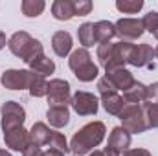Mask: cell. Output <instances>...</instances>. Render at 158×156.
Here are the masks:
<instances>
[{"instance_id":"obj_1","label":"cell","mask_w":158,"mask_h":156,"mask_svg":"<svg viewBox=\"0 0 158 156\" xmlns=\"http://www.w3.org/2000/svg\"><path fill=\"white\" fill-rule=\"evenodd\" d=\"M107 127L101 121H90L85 127H81L77 132L72 136L70 151L76 156H85L90 151H96V147L105 140Z\"/></svg>"},{"instance_id":"obj_2","label":"cell","mask_w":158,"mask_h":156,"mask_svg":"<svg viewBox=\"0 0 158 156\" xmlns=\"http://www.w3.org/2000/svg\"><path fill=\"white\" fill-rule=\"evenodd\" d=\"M7 48H9V51H11L15 57L22 59L26 64H30L33 59H37L39 55L44 53L40 40L33 39V37H31L30 33H26V31H17V33H13L11 39L7 40Z\"/></svg>"},{"instance_id":"obj_3","label":"cell","mask_w":158,"mask_h":156,"mask_svg":"<svg viewBox=\"0 0 158 156\" xmlns=\"http://www.w3.org/2000/svg\"><path fill=\"white\" fill-rule=\"evenodd\" d=\"M68 66L76 74V77L79 81H83V83L94 81V79L98 77V74H99V68L92 63V57H90L88 50H85V48H77L76 51L70 53Z\"/></svg>"},{"instance_id":"obj_4","label":"cell","mask_w":158,"mask_h":156,"mask_svg":"<svg viewBox=\"0 0 158 156\" xmlns=\"http://www.w3.org/2000/svg\"><path fill=\"white\" fill-rule=\"evenodd\" d=\"M121 119V127L129 132V134H142L145 132L149 127H147V119L143 114V107L142 105H132V103H127L119 114Z\"/></svg>"},{"instance_id":"obj_5","label":"cell","mask_w":158,"mask_h":156,"mask_svg":"<svg viewBox=\"0 0 158 156\" xmlns=\"http://www.w3.org/2000/svg\"><path fill=\"white\" fill-rule=\"evenodd\" d=\"M0 112H2V130L4 132L19 129V127H24L26 110H24V107L20 103H17V101H6L0 107Z\"/></svg>"},{"instance_id":"obj_6","label":"cell","mask_w":158,"mask_h":156,"mask_svg":"<svg viewBox=\"0 0 158 156\" xmlns=\"http://www.w3.org/2000/svg\"><path fill=\"white\" fill-rule=\"evenodd\" d=\"M70 105H72V109L77 112L79 116H96V112L99 109V99L94 94H90V92L79 90V92H76L72 96Z\"/></svg>"},{"instance_id":"obj_7","label":"cell","mask_w":158,"mask_h":156,"mask_svg":"<svg viewBox=\"0 0 158 156\" xmlns=\"http://www.w3.org/2000/svg\"><path fill=\"white\" fill-rule=\"evenodd\" d=\"M48 105L50 107H59V105H68L72 96H70V84L64 79H52L48 83Z\"/></svg>"},{"instance_id":"obj_8","label":"cell","mask_w":158,"mask_h":156,"mask_svg":"<svg viewBox=\"0 0 158 156\" xmlns=\"http://www.w3.org/2000/svg\"><path fill=\"white\" fill-rule=\"evenodd\" d=\"M31 79H33L31 70H6L0 81L7 90H24V88H30Z\"/></svg>"},{"instance_id":"obj_9","label":"cell","mask_w":158,"mask_h":156,"mask_svg":"<svg viewBox=\"0 0 158 156\" xmlns=\"http://www.w3.org/2000/svg\"><path fill=\"white\" fill-rule=\"evenodd\" d=\"M114 28H116V35L121 37V40L125 42L140 39L143 33V26L140 18H119L114 24Z\"/></svg>"},{"instance_id":"obj_10","label":"cell","mask_w":158,"mask_h":156,"mask_svg":"<svg viewBox=\"0 0 158 156\" xmlns=\"http://www.w3.org/2000/svg\"><path fill=\"white\" fill-rule=\"evenodd\" d=\"M155 50L149 44H134L131 57H129V64L138 66V68H155Z\"/></svg>"},{"instance_id":"obj_11","label":"cell","mask_w":158,"mask_h":156,"mask_svg":"<svg viewBox=\"0 0 158 156\" xmlns=\"http://www.w3.org/2000/svg\"><path fill=\"white\" fill-rule=\"evenodd\" d=\"M4 142L11 151H24L30 145V130H26L24 127L7 130L4 132Z\"/></svg>"},{"instance_id":"obj_12","label":"cell","mask_w":158,"mask_h":156,"mask_svg":"<svg viewBox=\"0 0 158 156\" xmlns=\"http://www.w3.org/2000/svg\"><path fill=\"white\" fill-rule=\"evenodd\" d=\"M105 77L112 83V86H114L116 90H121V92L129 90V88L136 83L134 76H132L129 70H125V68H116V70L105 72Z\"/></svg>"},{"instance_id":"obj_13","label":"cell","mask_w":158,"mask_h":156,"mask_svg":"<svg viewBox=\"0 0 158 156\" xmlns=\"http://www.w3.org/2000/svg\"><path fill=\"white\" fill-rule=\"evenodd\" d=\"M129 145H131V134L123 127H114L112 132H110V136H109L107 147H110L118 154H123L125 151H129Z\"/></svg>"},{"instance_id":"obj_14","label":"cell","mask_w":158,"mask_h":156,"mask_svg":"<svg viewBox=\"0 0 158 156\" xmlns=\"http://www.w3.org/2000/svg\"><path fill=\"white\" fill-rule=\"evenodd\" d=\"M46 119H48V123H50L52 127H55V129H61V127L68 125V121H70V110H68V105L48 107Z\"/></svg>"},{"instance_id":"obj_15","label":"cell","mask_w":158,"mask_h":156,"mask_svg":"<svg viewBox=\"0 0 158 156\" xmlns=\"http://www.w3.org/2000/svg\"><path fill=\"white\" fill-rule=\"evenodd\" d=\"M101 105H103V109H105L107 114H110V116H119L121 110H123V107H125L127 103H125L123 96H119L118 92H110V94H103V96H101Z\"/></svg>"},{"instance_id":"obj_16","label":"cell","mask_w":158,"mask_h":156,"mask_svg":"<svg viewBox=\"0 0 158 156\" xmlns=\"http://www.w3.org/2000/svg\"><path fill=\"white\" fill-rule=\"evenodd\" d=\"M52 48H53L55 55L66 57L72 50V35L68 31H55L52 37Z\"/></svg>"},{"instance_id":"obj_17","label":"cell","mask_w":158,"mask_h":156,"mask_svg":"<svg viewBox=\"0 0 158 156\" xmlns=\"http://www.w3.org/2000/svg\"><path fill=\"white\" fill-rule=\"evenodd\" d=\"M94 35H96V42L98 44L112 42V39L116 37V28L109 20H99V22L94 24Z\"/></svg>"},{"instance_id":"obj_18","label":"cell","mask_w":158,"mask_h":156,"mask_svg":"<svg viewBox=\"0 0 158 156\" xmlns=\"http://www.w3.org/2000/svg\"><path fill=\"white\" fill-rule=\"evenodd\" d=\"M50 136H52V129L42 121L33 123V127L30 129V143H33V145H39V147L48 145Z\"/></svg>"},{"instance_id":"obj_19","label":"cell","mask_w":158,"mask_h":156,"mask_svg":"<svg viewBox=\"0 0 158 156\" xmlns=\"http://www.w3.org/2000/svg\"><path fill=\"white\" fill-rule=\"evenodd\" d=\"M28 66H30L31 72H35V74H39V76H44V77L55 72V63H53L50 57H46L44 53L39 55L37 59H33Z\"/></svg>"},{"instance_id":"obj_20","label":"cell","mask_w":158,"mask_h":156,"mask_svg":"<svg viewBox=\"0 0 158 156\" xmlns=\"http://www.w3.org/2000/svg\"><path fill=\"white\" fill-rule=\"evenodd\" d=\"M52 15L57 20H70L72 17H76L72 0H55L52 4Z\"/></svg>"},{"instance_id":"obj_21","label":"cell","mask_w":158,"mask_h":156,"mask_svg":"<svg viewBox=\"0 0 158 156\" xmlns=\"http://www.w3.org/2000/svg\"><path fill=\"white\" fill-rule=\"evenodd\" d=\"M123 99L125 103H132V105H142V101H145V84L136 81L129 90L123 92Z\"/></svg>"},{"instance_id":"obj_22","label":"cell","mask_w":158,"mask_h":156,"mask_svg":"<svg viewBox=\"0 0 158 156\" xmlns=\"http://www.w3.org/2000/svg\"><path fill=\"white\" fill-rule=\"evenodd\" d=\"M77 39L83 44L85 50L90 48V46H94V44H98L96 42V35H94V22H85V24L79 26L77 28Z\"/></svg>"},{"instance_id":"obj_23","label":"cell","mask_w":158,"mask_h":156,"mask_svg":"<svg viewBox=\"0 0 158 156\" xmlns=\"http://www.w3.org/2000/svg\"><path fill=\"white\" fill-rule=\"evenodd\" d=\"M28 90H30V94H31L33 97H44V96L48 94V81H46V77L33 72V79H31Z\"/></svg>"},{"instance_id":"obj_24","label":"cell","mask_w":158,"mask_h":156,"mask_svg":"<svg viewBox=\"0 0 158 156\" xmlns=\"http://www.w3.org/2000/svg\"><path fill=\"white\" fill-rule=\"evenodd\" d=\"M48 145H50V149L61 151V153H64V154L70 151V145H68L64 134H61V132H57V130H52V136H50V140H48Z\"/></svg>"},{"instance_id":"obj_25","label":"cell","mask_w":158,"mask_h":156,"mask_svg":"<svg viewBox=\"0 0 158 156\" xmlns=\"http://www.w3.org/2000/svg\"><path fill=\"white\" fill-rule=\"evenodd\" d=\"M44 7H46V4L42 2V0H24L22 2V13L26 15V17H39L40 13L44 11Z\"/></svg>"},{"instance_id":"obj_26","label":"cell","mask_w":158,"mask_h":156,"mask_svg":"<svg viewBox=\"0 0 158 156\" xmlns=\"http://www.w3.org/2000/svg\"><path fill=\"white\" fill-rule=\"evenodd\" d=\"M143 7V0H118L116 2V9L127 15H134Z\"/></svg>"},{"instance_id":"obj_27","label":"cell","mask_w":158,"mask_h":156,"mask_svg":"<svg viewBox=\"0 0 158 156\" xmlns=\"http://www.w3.org/2000/svg\"><path fill=\"white\" fill-rule=\"evenodd\" d=\"M143 107V114H145V119H147V127L149 129H158V103L153 105V103H142Z\"/></svg>"},{"instance_id":"obj_28","label":"cell","mask_w":158,"mask_h":156,"mask_svg":"<svg viewBox=\"0 0 158 156\" xmlns=\"http://www.w3.org/2000/svg\"><path fill=\"white\" fill-rule=\"evenodd\" d=\"M112 51H114V42H105V44H99L98 46V59H99V64L103 68L112 59Z\"/></svg>"},{"instance_id":"obj_29","label":"cell","mask_w":158,"mask_h":156,"mask_svg":"<svg viewBox=\"0 0 158 156\" xmlns=\"http://www.w3.org/2000/svg\"><path fill=\"white\" fill-rule=\"evenodd\" d=\"M74 6V15L76 17H85L92 11V2L90 0H72Z\"/></svg>"},{"instance_id":"obj_30","label":"cell","mask_w":158,"mask_h":156,"mask_svg":"<svg viewBox=\"0 0 158 156\" xmlns=\"http://www.w3.org/2000/svg\"><path fill=\"white\" fill-rule=\"evenodd\" d=\"M156 24H158V13H156V11H149L147 15H143V18H142L143 31L147 30L149 33H153V30L156 28Z\"/></svg>"},{"instance_id":"obj_31","label":"cell","mask_w":158,"mask_h":156,"mask_svg":"<svg viewBox=\"0 0 158 156\" xmlns=\"http://www.w3.org/2000/svg\"><path fill=\"white\" fill-rule=\"evenodd\" d=\"M145 101L153 103V105L158 103V83H153V84L145 86Z\"/></svg>"},{"instance_id":"obj_32","label":"cell","mask_w":158,"mask_h":156,"mask_svg":"<svg viewBox=\"0 0 158 156\" xmlns=\"http://www.w3.org/2000/svg\"><path fill=\"white\" fill-rule=\"evenodd\" d=\"M98 90H99L101 96H103V94H110V92H118V90L112 86V83H110L107 77H101L99 81H98Z\"/></svg>"},{"instance_id":"obj_33","label":"cell","mask_w":158,"mask_h":156,"mask_svg":"<svg viewBox=\"0 0 158 156\" xmlns=\"http://www.w3.org/2000/svg\"><path fill=\"white\" fill-rule=\"evenodd\" d=\"M22 156H42V151H40L39 145H33V143H30L24 151H22Z\"/></svg>"},{"instance_id":"obj_34","label":"cell","mask_w":158,"mask_h":156,"mask_svg":"<svg viewBox=\"0 0 158 156\" xmlns=\"http://www.w3.org/2000/svg\"><path fill=\"white\" fill-rule=\"evenodd\" d=\"M121 156H153L147 149H129V151H125Z\"/></svg>"},{"instance_id":"obj_35","label":"cell","mask_w":158,"mask_h":156,"mask_svg":"<svg viewBox=\"0 0 158 156\" xmlns=\"http://www.w3.org/2000/svg\"><path fill=\"white\" fill-rule=\"evenodd\" d=\"M99 156H121V154H118L116 151H112L110 147H105L103 151H99Z\"/></svg>"},{"instance_id":"obj_36","label":"cell","mask_w":158,"mask_h":156,"mask_svg":"<svg viewBox=\"0 0 158 156\" xmlns=\"http://www.w3.org/2000/svg\"><path fill=\"white\" fill-rule=\"evenodd\" d=\"M42 156H64V153H61V151H55V149H48L46 153H42Z\"/></svg>"},{"instance_id":"obj_37","label":"cell","mask_w":158,"mask_h":156,"mask_svg":"<svg viewBox=\"0 0 158 156\" xmlns=\"http://www.w3.org/2000/svg\"><path fill=\"white\" fill-rule=\"evenodd\" d=\"M6 46V35H4V31H0V50Z\"/></svg>"},{"instance_id":"obj_38","label":"cell","mask_w":158,"mask_h":156,"mask_svg":"<svg viewBox=\"0 0 158 156\" xmlns=\"http://www.w3.org/2000/svg\"><path fill=\"white\" fill-rule=\"evenodd\" d=\"M151 35H153V37H155V39H158V24H156V28H155V30H153V33H151Z\"/></svg>"},{"instance_id":"obj_39","label":"cell","mask_w":158,"mask_h":156,"mask_svg":"<svg viewBox=\"0 0 158 156\" xmlns=\"http://www.w3.org/2000/svg\"><path fill=\"white\" fill-rule=\"evenodd\" d=\"M0 156H11V154H9L6 149H0Z\"/></svg>"},{"instance_id":"obj_40","label":"cell","mask_w":158,"mask_h":156,"mask_svg":"<svg viewBox=\"0 0 158 156\" xmlns=\"http://www.w3.org/2000/svg\"><path fill=\"white\" fill-rule=\"evenodd\" d=\"M88 156H99V151H94V153H90Z\"/></svg>"},{"instance_id":"obj_41","label":"cell","mask_w":158,"mask_h":156,"mask_svg":"<svg viewBox=\"0 0 158 156\" xmlns=\"http://www.w3.org/2000/svg\"><path fill=\"white\" fill-rule=\"evenodd\" d=\"M155 57H156V59H158V46H156V48H155Z\"/></svg>"}]
</instances>
